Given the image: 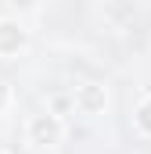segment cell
<instances>
[{"instance_id":"obj_2","label":"cell","mask_w":151,"mask_h":154,"mask_svg":"<svg viewBox=\"0 0 151 154\" xmlns=\"http://www.w3.org/2000/svg\"><path fill=\"white\" fill-rule=\"evenodd\" d=\"M72 111L86 118H97L108 111V90L101 86V82H79L72 90Z\"/></svg>"},{"instance_id":"obj_3","label":"cell","mask_w":151,"mask_h":154,"mask_svg":"<svg viewBox=\"0 0 151 154\" xmlns=\"http://www.w3.org/2000/svg\"><path fill=\"white\" fill-rule=\"evenodd\" d=\"M29 47V32L18 18H0V57H18Z\"/></svg>"},{"instance_id":"obj_1","label":"cell","mask_w":151,"mask_h":154,"mask_svg":"<svg viewBox=\"0 0 151 154\" xmlns=\"http://www.w3.org/2000/svg\"><path fill=\"white\" fill-rule=\"evenodd\" d=\"M61 136H65V125H61V115H50V111H40L25 122V143L29 147H58L61 143Z\"/></svg>"},{"instance_id":"obj_4","label":"cell","mask_w":151,"mask_h":154,"mask_svg":"<svg viewBox=\"0 0 151 154\" xmlns=\"http://www.w3.org/2000/svg\"><path fill=\"white\" fill-rule=\"evenodd\" d=\"M133 125H137L140 136H151V97H144V100L137 104V111H133Z\"/></svg>"}]
</instances>
